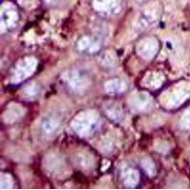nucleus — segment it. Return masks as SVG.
<instances>
[{
  "mask_svg": "<svg viewBox=\"0 0 190 190\" xmlns=\"http://www.w3.org/2000/svg\"><path fill=\"white\" fill-rule=\"evenodd\" d=\"M99 125V115L94 110H85L80 112L71 122V128L81 137L91 135Z\"/></svg>",
  "mask_w": 190,
  "mask_h": 190,
  "instance_id": "f257e3e1",
  "label": "nucleus"
},
{
  "mask_svg": "<svg viewBox=\"0 0 190 190\" xmlns=\"http://www.w3.org/2000/svg\"><path fill=\"white\" fill-rule=\"evenodd\" d=\"M64 82L68 88L75 94H84L91 86V78L83 69L74 68L64 76Z\"/></svg>",
  "mask_w": 190,
  "mask_h": 190,
  "instance_id": "f03ea898",
  "label": "nucleus"
},
{
  "mask_svg": "<svg viewBox=\"0 0 190 190\" xmlns=\"http://www.w3.org/2000/svg\"><path fill=\"white\" fill-rule=\"evenodd\" d=\"M37 67V60L34 57H25L17 62L11 73V81L13 84H18L29 78L33 72Z\"/></svg>",
  "mask_w": 190,
  "mask_h": 190,
  "instance_id": "7ed1b4c3",
  "label": "nucleus"
},
{
  "mask_svg": "<svg viewBox=\"0 0 190 190\" xmlns=\"http://www.w3.org/2000/svg\"><path fill=\"white\" fill-rule=\"evenodd\" d=\"M160 18V11L156 7H148L142 12L137 19L136 29L138 31H145L155 26Z\"/></svg>",
  "mask_w": 190,
  "mask_h": 190,
  "instance_id": "20e7f679",
  "label": "nucleus"
},
{
  "mask_svg": "<svg viewBox=\"0 0 190 190\" xmlns=\"http://www.w3.org/2000/svg\"><path fill=\"white\" fill-rule=\"evenodd\" d=\"M159 51V42L154 37H147L137 45V52L147 60L152 59Z\"/></svg>",
  "mask_w": 190,
  "mask_h": 190,
  "instance_id": "39448f33",
  "label": "nucleus"
},
{
  "mask_svg": "<svg viewBox=\"0 0 190 190\" xmlns=\"http://www.w3.org/2000/svg\"><path fill=\"white\" fill-rule=\"evenodd\" d=\"M93 7L100 14L113 16L120 13L121 3L119 0H93Z\"/></svg>",
  "mask_w": 190,
  "mask_h": 190,
  "instance_id": "423d86ee",
  "label": "nucleus"
},
{
  "mask_svg": "<svg viewBox=\"0 0 190 190\" xmlns=\"http://www.w3.org/2000/svg\"><path fill=\"white\" fill-rule=\"evenodd\" d=\"M152 104V98L146 92L134 93L128 99L129 107L135 111H148L151 108Z\"/></svg>",
  "mask_w": 190,
  "mask_h": 190,
  "instance_id": "0eeeda50",
  "label": "nucleus"
},
{
  "mask_svg": "<svg viewBox=\"0 0 190 190\" xmlns=\"http://www.w3.org/2000/svg\"><path fill=\"white\" fill-rule=\"evenodd\" d=\"M19 23V14L13 7L3 10L1 13V26L3 31L11 32L17 28Z\"/></svg>",
  "mask_w": 190,
  "mask_h": 190,
  "instance_id": "6e6552de",
  "label": "nucleus"
},
{
  "mask_svg": "<svg viewBox=\"0 0 190 190\" xmlns=\"http://www.w3.org/2000/svg\"><path fill=\"white\" fill-rule=\"evenodd\" d=\"M100 47L99 40L88 35L83 36L77 42L78 51L84 53H95L100 50Z\"/></svg>",
  "mask_w": 190,
  "mask_h": 190,
  "instance_id": "1a4fd4ad",
  "label": "nucleus"
},
{
  "mask_svg": "<svg viewBox=\"0 0 190 190\" xmlns=\"http://www.w3.org/2000/svg\"><path fill=\"white\" fill-rule=\"evenodd\" d=\"M104 110L106 115L112 121L119 122L123 119V116H124L123 108L118 103H115V102L107 103L104 106Z\"/></svg>",
  "mask_w": 190,
  "mask_h": 190,
  "instance_id": "9d476101",
  "label": "nucleus"
},
{
  "mask_svg": "<svg viewBox=\"0 0 190 190\" xmlns=\"http://www.w3.org/2000/svg\"><path fill=\"white\" fill-rule=\"evenodd\" d=\"M121 178L124 184L128 187H134L139 183V172L132 168H125L121 172Z\"/></svg>",
  "mask_w": 190,
  "mask_h": 190,
  "instance_id": "9b49d317",
  "label": "nucleus"
},
{
  "mask_svg": "<svg viewBox=\"0 0 190 190\" xmlns=\"http://www.w3.org/2000/svg\"><path fill=\"white\" fill-rule=\"evenodd\" d=\"M58 128H59V121L52 116H47L43 118V120L41 121L40 129L42 133L47 136L52 135L57 131Z\"/></svg>",
  "mask_w": 190,
  "mask_h": 190,
  "instance_id": "f8f14e48",
  "label": "nucleus"
},
{
  "mask_svg": "<svg viewBox=\"0 0 190 190\" xmlns=\"http://www.w3.org/2000/svg\"><path fill=\"white\" fill-rule=\"evenodd\" d=\"M105 89L110 95H117L126 91L127 83L122 79H111L105 83Z\"/></svg>",
  "mask_w": 190,
  "mask_h": 190,
  "instance_id": "ddd939ff",
  "label": "nucleus"
},
{
  "mask_svg": "<svg viewBox=\"0 0 190 190\" xmlns=\"http://www.w3.org/2000/svg\"><path fill=\"white\" fill-rule=\"evenodd\" d=\"M24 114V108L19 105L12 104L8 107L4 113V120L6 123H13Z\"/></svg>",
  "mask_w": 190,
  "mask_h": 190,
  "instance_id": "4468645a",
  "label": "nucleus"
},
{
  "mask_svg": "<svg viewBox=\"0 0 190 190\" xmlns=\"http://www.w3.org/2000/svg\"><path fill=\"white\" fill-rule=\"evenodd\" d=\"M163 81H164V78L162 74L160 72H151L144 79L145 85L151 89L159 88L162 85Z\"/></svg>",
  "mask_w": 190,
  "mask_h": 190,
  "instance_id": "2eb2a0df",
  "label": "nucleus"
},
{
  "mask_svg": "<svg viewBox=\"0 0 190 190\" xmlns=\"http://www.w3.org/2000/svg\"><path fill=\"white\" fill-rule=\"evenodd\" d=\"M99 60H100L101 64L103 66L107 67V68H112V67H114L116 65V62H117L115 54L112 52H110V51L103 52L100 55Z\"/></svg>",
  "mask_w": 190,
  "mask_h": 190,
  "instance_id": "dca6fc26",
  "label": "nucleus"
},
{
  "mask_svg": "<svg viewBox=\"0 0 190 190\" xmlns=\"http://www.w3.org/2000/svg\"><path fill=\"white\" fill-rule=\"evenodd\" d=\"M47 166L49 168V169L51 171H54V172H60L58 170L62 169V162H60L59 159H57L56 157H50L48 159L47 162Z\"/></svg>",
  "mask_w": 190,
  "mask_h": 190,
  "instance_id": "f3484780",
  "label": "nucleus"
},
{
  "mask_svg": "<svg viewBox=\"0 0 190 190\" xmlns=\"http://www.w3.org/2000/svg\"><path fill=\"white\" fill-rule=\"evenodd\" d=\"M142 168L146 170V172L149 175V176H153L156 173V168L155 164L153 162V161L149 158H146L142 160Z\"/></svg>",
  "mask_w": 190,
  "mask_h": 190,
  "instance_id": "a211bd4d",
  "label": "nucleus"
},
{
  "mask_svg": "<svg viewBox=\"0 0 190 190\" xmlns=\"http://www.w3.org/2000/svg\"><path fill=\"white\" fill-rule=\"evenodd\" d=\"M24 93H25V96L27 97H35L37 96V94L39 93V87L37 84L35 83H32V84H29L25 87L24 88Z\"/></svg>",
  "mask_w": 190,
  "mask_h": 190,
  "instance_id": "6ab92c4d",
  "label": "nucleus"
},
{
  "mask_svg": "<svg viewBox=\"0 0 190 190\" xmlns=\"http://www.w3.org/2000/svg\"><path fill=\"white\" fill-rule=\"evenodd\" d=\"M78 164L83 168H88L92 165V158L87 154H80L78 156Z\"/></svg>",
  "mask_w": 190,
  "mask_h": 190,
  "instance_id": "aec40b11",
  "label": "nucleus"
},
{
  "mask_svg": "<svg viewBox=\"0 0 190 190\" xmlns=\"http://www.w3.org/2000/svg\"><path fill=\"white\" fill-rule=\"evenodd\" d=\"M13 184L12 179L9 174L2 173L1 174V188L2 189H7V188H12Z\"/></svg>",
  "mask_w": 190,
  "mask_h": 190,
  "instance_id": "412c9836",
  "label": "nucleus"
},
{
  "mask_svg": "<svg viewBox=\"0 0 190 190\" xmlns=\"http://www.w3.org/2000/svg\"><path fill=\"white\" fill-rule=\"evenodd\" d=\"M21 1V4L22 5H24V6H28V5H30L33 0H20Z\"/></svg>",
  "mask_w": 190,
  "mask_h": 190,
  "instance_id": "4be33fe9",
  "label": "nucleus"
},
{
  "mask_svg": "<svg viewBox=\"0 0 190 190\" xmlns=\"http://www.w3.org/2000/svg\"><path fill=\"white\" fill-rule=\"evenodd\" d=\"M45 1L47 3H49V4H55L58 1V0H45Z\"/></svg>",
  "mask_w": 190,
  "mask_h": 190,
  "instance_id": "5701e85b",
  "label": "nucleus"
},
{
  "mask_svg": "<svg viewBox=\"0 0 190 190\" xmlns=\"http://www.w3.org/2000/svg\"><path fill=\"white\" fill-rule=\"evenodd\" d=\"M137 2H144V1H146V0H136Z\"/></svg>",
  "mask_w": 190,
  "mask_h": 190,
  "instance_id": "b1692460",
  "label": "nucleus"
}]
</instances>
